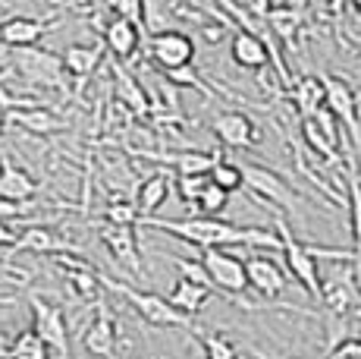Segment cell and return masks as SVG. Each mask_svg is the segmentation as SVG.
<instances>
[{
	"label": "cell",
	"mask_w": 361,
	"mask_h": 359,
	"mask_svg": "<svg viewBox=\"0 0 361 359\" xmlns=\"http://www.w3.org/2000/svg\"><path fill=\"white\" fill-rule=\"evenodd\" d=\"M142 227H151V230L170 233V237L183 240L189 246H198V249H230V246H245V249H270L280 252V233L267 230V227H235L230 220L220 218H138Z\"/></svg>",
	"instance_id": "6da1fadb"
},
{
	"label": "cell",
	"mask_w": 361,
	"mask_h": 359,
	"mask_svg": "<svg viewBox=\"0 0 361 359\" xmlns=\"http://www.w3.org/2000/svg\"><path fill=\"white\" fill-rule=\"evenodd\" d=\"M98 278H101V287H107L110 293L123 296V300H126L129 306L142 315V322L157 324V328H192L189 315L176 312V309H173L164 296L148 293V290H138V287L126 284V281H114V278H107V274H101V271H98Z\"/></svg>",
	"instance_id": "7a4b0ae2"
},
{
	"label": "cell",
	"mask_w": 361,
	"mask_h": 359,
	"mask_svg": "<svg viewBox=\"0 0 361 359\" xmlns=\"http://www.w3.org/2000/svg\"><path fill=\"white\" fill-rule=\"evenodd\" d=\"M324 82V107L336 117L343 126L345 139L355 151H361V110H358V92L343 76H321Z\"/></svg>",
	"instance_id": "3957f363"
},
{
	"label": "cell",
	"mask_w": 361,
	"mask_h": 359,
	"mask_svg": "<svg viewBox=\"0 0 361 359\" xmlns=\"http://www.w3.org/2000/svg\"><path fill=\"white\" fill-rule=\"evenodd\" d=\"M276 233H280V252H283V259H286L289 274L305 287V293L321 300V281L324 278H321V268H317V259H314V252H311V246L298 243L293 237V230H289V224L280 215H276Z\"/></svg>",
	"instance_id": "277c9868"
},
{
	"label": "cell",
	"mask_w": 361,
	"mask_h": 359,
	"mask_svg": "<svg viewBox=\"0 0 361 359\" xmlns=\"http://www.w3.org/2000/svg\"><path fill=\"white\" fill-rule=\"evenodd\" d=\"M13 70L23 76L25 82H32V86L66 92L63 60L51 51H41V47H13Z\"/></svg>",
	"instance_id": "5b68a950"
},
{
	"label": "cell",
	"mask_w": 361,
	"mask_h": 359,
	"mask_svg": "<svg viewBox=\"0 0 361 359\" xmlns=\"http://www.w3.org/2000/svg\"><path fill=\"white\" fill-rule=\"evenodd\" d=\"M242 167V186L248 192L261 199V202L274 205L280 211H289V215H298V196L295 189L286 183L276 170L264 167V164H239Z\"/></svg>",
	"instance_id": "8992f818"
},
{
	"label": "cell",
	"mask_w": 361,
	"mask_h": 359,
	"mask_svg": "<svg viewBox=\"0 0 361 359\" xmlns=\"http://www.w3.org/2000/svg\"><path fill=\"white\" fill-rule=\"evenodd\" d=\"M145 54H148L151 66H157L161 73L166 70H179V66H192L195 64V41L185 35L183 29H164V32H154L148 38V45H142Z\"/></svg>",
	"instance_id": "52a82bcc"
},
{
	"label": "cell",
	"mask_w": 361,
	"mask_h": 359,
	"mask_svg": "<svg viewBox=\"0 0 361 359\" xmlns=\"http://www.w3.org/2000/svg\"><path fill=\"white\" fill-rule=\"evenodd\" d=\"M29 306H32V331L44 341L47 350H54L60 359H69V331L63 309L41 300V296H32Z\"/></svg>",
	"instance_id": "ba28073f"
},
{
	"label": "cell",
	"mask_w": 361,
	"mask_h": 359,
	"mask_svg": "<svg viewBox=\"0 0 361 359\" xmlns=\"http://www.w3.org/2000/svg\"><path fill=\"white\" fill-rule=\"evenodd\" d=\"M201 265H204L214 290H224V293H245V287H248L245 261H242L239 255H233L226 249H201Z\"/></svg>",
	"instance_id": "9c48e42d"
},
{
	"label": "cell",
	"mask_w": 361,
	"mask_h": 359,
	"mask_svg": "<svg viewBox=\"0 0 361 359\" xmlns=\"http://www.w3.org/2000/svg\"><path fill=\"white\" fill-rule=\"evenodd\" d=\"M343 274L321 281V302L333 315H349L355 306H361V287H358V268H339Z\"/></svg>",
	"instance_id": "30bf717a"
},
{
	"label": "cell",
	"mask_w": 361,
	"mask_h": 359,
	"mask_svg": "<svg viewBox=\"0 0 361 359\" xmlns=\"http://www.w3.org/2000/svg\"><path fill=\"white\" fill-rule=\"evenodd\" d=\"M101 45L104 51H110V57L116 60V64H123V60H132L138 54V47L145 45V32L138 23H129V19H110L107 25L101 29Z\"/></svg>",
	"instance_id": "8fae6325"
},
{
	"label": "cell",
	"mask_w": 361,
	"mask_h": 359,
	"mask_svg": "<svg viewBox=\"0 0 361 359\" xmlns=\"http://www.w3.org/2000/svg\"><path fill=\"white\" fill-rule=\"evenodd\" d=\"M211 129L226 148H252V145L261 142V133H258V126H255V120L248 114H242V110L217 114Z\"/></svg>",
	"instance_id": "7c38bea8"
},
{
	"label": "cell",
	"mask_w": 361,
	"mask_h": 359,
	"mask_svg": "<svg viewBox=\"0 0 361 359\" xmlns=\"http://www.w3.org/2000/svg\"><path fill=\"white\" fill-rule=\"evenodd\" d=\"M101 240L116 259V265H123L129 274H142V255H138V240L135 227H120V224H104Z\"/></svg>",
	"instance_id": "4fadbf2b"
},
{
	"label": "cell",
	"mask_w": 361,
	"mask_h": 359,
	"mask_svg": "<svg viewBox=\"0 0 361 359\" xmlns=\"http://www.w3.org/2000/svg\"><path fill=\"white\" fill-rule=\"evenodd\" d=\"M54 19H35V16H10L0 23V45L6 47H35L47 32L54 29Z\"/></svg>",
	"instance_id": "5bb4252c"
},
{
	"label": "cell",
	"mask_w": 361,
	"mask_h": 359,
	"mask_svg": "<svg viewBox=\"0 0 361 359\" xmlns=\"http://www.w3.org/2000/svg\"><path fill=\"white\" fill-rule=\"evenodd\" d=\"M85 350L98 359H114L116 356V324H114V315H110V306L107 300L98 296V315H94L92 328L85 331L82 337Z\"/></svg>",
	"instance_id": "9a60e30c"
},
{
	"label": "cell",
	"mask_w": 361,
	"mask_h": 359,
	"mask_svg": "<svg viewBox=\"0 0 361 359\" xmlns=\"http://www.w3.org/2000/svg\"><path fill=\"white\" fill-rule=\"evenodd\" d=\"M245 281L261 296H280L286 290V271L267 255H252L245 259Z\"/></svg>",
	"instance_id": "2e32d148"
},
{
	"label": "cell",
	"mask_w": 361,
	"mask_h": 359,
	"mask_svg": "<svg viewBox=\"0 0 361 359\" xmlns=\"http://www.w3.org/2000/svg\"><path fill=\"white\" fill-rule=\"evenodd\" d=\"M264 25L270 29L274 41L286 45L289 51L298 47V38H302V25H305V10H293V6H270V13L264 16Z\"/></svg>",
	"instance_id": "e0dca14e"
},
{
	"label": "cell",
	"mask_w": 361,
	"mask_h": 359,
	"mask_svg": "<svg viewBox=\"0 0 361 359\" xmlns=\"http://www.w3.org/2000/svg\"><path fill=\"white\" fill-rule=\"evenodd\" d=\"M110 73H114V92H116V101H120L126 110H132L135 117H148L151 114V101H148V95H145V88H142V82L132 76L123 64H116L114 60V66H110Z\"/></svg>",
	"instance_id": "ac0fdd59"
},
{
	"label": "cell",
	"mask_w": 361,
	"mask_h": 359,
	"mask_svg": "<svg viewBox=\"0 0 361 359\" xmlns=\"http://www.w3.org/2000/svg\"><path fill=\"white\" fill-rule=\"evenodd\" d=\"M6 123H16V126H23L25 133H32V136H51V133H60V129L66 126L54 110L41 107V105L6 110Z\"/></svg>",
	"instance_id": "d6986e66"
},
{
	"label": "cell",
	"mask_w": 361,
	"mask_h": 359,
	"mask_svg": "<svg viewBox=\"0 0 361 359\" xmlns=\"http://www.w3.org/2000/svg\"><path fill=\"white\" fill-rule=\"evenodd\" d=\"M35 192H38V183L29 170L13 164L10 158H0V196L16 199V202H32Z\"/></svg>",
	"instance_id": "ffe728a7"
},
{
	"label": "cell",
	"mask_w": 361,
	"mask_h": 359,
	"mask_svg": "<svg viewBox=\"0 0 361 359\" xmlns=\"http://www.w3.org/2000/svg\"><path fill=\"white\" fill-rule=\"evenodd\" d=\"M170 189H173V180L166 174H151L148 180H142L135 189L138 218H154L166 205V199H170Z\"/></svg>",
	"instance_id": "44dd1931"
},
{
	"label": "cell",
	"mask_w": 361,
	"mask_h": 359,
	"mask_svg": "<svg viewBox=\"0 0 361 359\" xmlns=\"http://www.w3.org/2000/svg\"><path fill=\"white\" fill-rule=\"evenodd\" d=\"M60 60H63V70L66 76H73L75 82H85L88 76L101 66L104 60V45H69L63 54H60Z\"/></svg>",
	"instance_id": "7402d4cb"
},
{
	"label": "cell",
	"mask_w": 361,
	"mask_h": 359,
	"mask_svg": "<svg viewBox=\"0 0 361 359\" xmlns=\"http://www.w3.org/2000/svg\"><path fill=\"white\" fill-rule=\"evenodd\" d=\"M142 158H154V161L170 164V167H176V174H207L220 161V151H166V155L142 151Z\"/></svg>",
	"instance_id": "603a6c76"
},
{
	"label": "cell",
	"mask_w": 361,
	"mask_h": 359,
	"mask_svg": "<svg viewBox=\"0 0 361 359\" xmlns=\"http://www.w3.org/2000/svg\"><path fill=\"white\" fill-rule=\"evenodd\" d=\"M211 293L214 290L211 287H204V284H195V281H185V278H179L176 284H173L170 290V296H166V302H170L176 312H183V315H198L201 309L211 302Z\"/></svg>",
	"instance_id": "cb8c5ba5"
},
{
	"label": "cell",
	"mask_w": 361,
	"mask_h": 359,
	"mask_svg": "<svg viewBox=\"0 0 361 359\" xmlns=\"http://www.w3.org/2000/svg\"><path fill=\"white\" fill-rule=\"evenodd\" d=\"M289 101L295 105L298 117H314L324 107V82L321 76H302L289 86Z\"/></svg>",
	"instance_id": "d4e9b609"
},
{
	"label": "cell",
	"mask_w": 361,
	"mask_h": 359,
	"mask_svg": "<svg viewBox=\"0 0 361 359\" xmlns=\"http://www.w3.org/2000/svg\"><path fill=\"white\" fill-rule=\"evenodd\" d=\"M13 252H69V243L60 240L47 227H25L23 233H16V243L10 246Z\"/></svg>",
	"instance_id": "484cf974"
},
{
	"label": "cell",
	"mask_w": 361,
	"mask_h": 359,
	"mask_svg": "<svg viewBox=\"0 0 361 359\" xmlns=\"http://www.w3.org/2000/svg\"><path fill=\"white\" fill-rule=\"evenodd\" d=\"M345 177H349V215H352V255L355 265H361V180L355 174V161L349 155L345 164Z\"/></svg>",
	"instance_id": "4316f807"
},
{
	"label": "cell",
	"mask_w": 361,
	"mask_h": 359,
	"mask_svg": "<svg viewBox=\"0 0 361 359\" xmlns=\"http://www.w3.org/2000/svg\"><path fill=\"white\" fill-rule=\"evenodd\" d=\"M302 139H305V145H308L317 158H321V161H327V164H339V161H343L339 148L327 139V133H324V129L314 123V117H302Z\"/></svg>",
	"instance_id": "83f0119b"
},
{
	"label": "cell",
	"mask_w": 361,
	"mask_h": 359,
	"mask_svg": "<svg viewBox=\"0 0 361 359\" xmlns=\"http://www.w3.org/2000/svg\"><path fill=\"white\" fill-rule=\"evenodd\" d=\"M4 356L6 359H51V350H47L44 341L29 328V331H23V334H16V341L10 343V350H4Z\"/></svg>",
	"instance_id": "f1b7e54d"
},
{
	"label": "cell",
	"mask_w": 361,
	"mask_h": 359,
	"mask_svg": "<svg viewBox=\"0 0 361 359\" xmlns=\"http://www.w3.org/2000/svg\"><path fill=\"white\" fill-rule=\"evenodd\" d=\"M161 76H164L166 82H170L173 88H195V92H201L207 101L217 95L211 86H204V79H201V76L195 73V66H179V70H166V73H161Z\"/></svg>",
	"instance_id": "f546056e"
},
{
	"label": "cell",
	"mask_w": 361,
	"mask_h": 359,
	"mask_svg": "<svg viewBox=\"0 0 361 359\" xmlns=\"http://www.w3.org/2000/svg\"><path fill=\"white\" fill-rule=\"evenodd\" d=\"M207 180H211L214 186H220L224 192H235V189H242V167L220 158V161L207 170Z\"/></svg>",
	"instance_id": "4dcf8cb0"
},
{
	"label": "cell",
	"mask_w": 361,
	"mask_h": 359,
	"mask_svg": "<svg viewBox=\"0 0 361 359\" xmlns=\"http://www.w3.org/2000/svg\"><path fill=\"white\" fill-rule=\"evenodd\" d=\"M226 202H230V192H224L220 186H214L211 180H207V186L201 189L195 208H198V215H204V218H220V211L226 208Z\"/></svg>",
	"instance_id": "1f68e13d"
},
{
	"label": "cell",
	"mask_w": 361,
	"mask_h": 359,
	"mask_svg": "<svg viewBox=\"0 0 361 359\" xmlns=\"http://www.w3.org/2000/svg\"><path fill=\"white\" fill-rule=\"evenodd\" d=\"M198 350L204 359H239V350L220 334H198Z\"/></svg>",
	"instance_id": "d6a6232c"
},
{
	"label": "cell",
	"mask_w": 361,
	"mask_h": 359,
	"mask_svg": "<svg viewBox=\"0 0 361 359\" xmlns=\"http://www.w3.org/2000/svg\"><path fill=\"white\" fill-rule=\"evenodd\" d=\"M104 220L107 224H120V227H135L138 224V208L129 199H114V202L104 208Z\"/></svg>",
	"instance_id": "836d02e7"
},
{
	"label": "cell",
	"mask_w": 361,
	"mask_h": 359,
	"mask_svg": "<svg viewBox=\"0 0 361 359\" xmlns=\"http://www.w3.org/2000/svg\"><path fill=\"white\" fill-rule=\"evenodd\" d=\"M204 186H207V174H179L176 177V192L185 205H195Z\"/></svg>",
	"instance_id": "e575fe53"
},
{
	"label": "cell",
	"mask_w": 361,
	"mask_h": 359,
	"mask_svg": "<svg viewBox=\"0 0 361 359\" xmlns=\"http://www.w3.org/2000/svg\"><path fill=\"white\" fill-rule=\"evenodd\" d=\"M104 10L116 19H129V23L142 25V0H104Z\"/></svg>",
	"instance_id": "d590c367"
},
{
	"label": "cell",
	"mask_w": 361,
	"mask_h": 359,
	"mask_svg": "<svg viewBox=\"0 0 361 359\" xmlns=\"http://www.w3.org/2000/svg\"><path fill=\"white\" fill-rule=\"evenodd\" d=\"M173 265L183 271V278L185 281H195V284H204V287H211V278H207V271H204V265L195 259H173ZM214 290V287H211Z\"/></svg>",
	"instance_id": "8d00e7d4"
},
{
	"label": "cell",
	"mask_w": 361,
	"mask_h": 359,
	"mask_svg": "<svg viewBox=\"0 0 361 359\" xmlns=\"http://www.w3.org/2000/svg\"><path fill=\"white\" fill-rule=\"evenodd\" d=\"M29 211H35V199L32 202H16V199H4L0 196V220H16V218H25Z\"/></svg>",
	"instance_id": "74e56055"
},
{
	"label": "cell",
	"mask_w": 361,
	"mask_h": 359,
	"mask_svg": "<svg viewBox=\"0 0 361 359\" xmlns=\"http://www.w3.org/2000/svg\"><path fill=\"white\" fill-rule=\"evenodd\" d=\"M235 6H239L245 16H252L255 23H264V16L270 13V6H274V0H233Z\"/></svg>",
	"instance_id": "f35d334b"
},
{
	"label": "cell",
	"mask_w": 361,
	"mask_h": 359,
	"mask_svg": "<svg viewBox=\"0 0 361 359\" xmlns=\"http://www.w3.org/2000/svg\"><path fill=\"white\" fill-rule=\"evenodd\" d=\"M226 32H235V29H230V25H224V23H214V25L204 23V25H201V35H204L207 45H220Z\"/></svg>",
	"instance_id": "ab89813d"
},
{
	"label": "cell",
	"mask_w": 361,
	"mask_h": 359,
	"mask_svg": "<svg viewBox=\"0 0 361 359\" xmlns=\"http://www.w3.org/2000/svg\"><path fill=\"white\" fill-rule=\"evenodd\" d=\"M13 243H16V233H13L10 227L0 220V246H13Z\"/></svg>",
	"instance_id": "60d3db41"
},
{
	"label": "cell",
	"mask_w": 361,
	"mask_h": 359,
	"mask_svg": "<svg viewBox=\"0 0 361 359\" xmlns=\"http://www.w3.org/2000/svg\"><path fill=\"white\" fill-rule=\"evenodd\" d=\"M327 10L333 13V16H339V13L345 10V0H327Z\"/></svg>",
	"instance_id": "b9f144b4"
},
{
	"label": "cell",
	"mask_w": 361,
	"mask_h": 359,
	"mask_svg": "<svg viewBox=\"0 0 361 359\" xmlns=\"http://www.w3.org/2000/svg\"><path fill=\"white\" fill-rule=\"evenodd\" d=\"M286 6H293V10H308V4L311 0H283Z\"/></svg>",
	"instance_id": "7bdbcfd3"
},
{
	"label": "cell",
	"mask_w": 361,
	"mask_h": 359,
	"mask_svg": "<svg viewBox=\"0 0 361 359\" xmlns=\"http://www.w3.org/2000/svg\"><path fill=\"white\" fill-rule=\"evenodd\" d=\"M4 123H6V110H0V133H4Z\"/></svg>",
	"instance_id": "ee69618b"
},
{
	"label": "cell",
	"mask_w": 361,
	"mask_h": 359,
	"mask_svg": "<svg viewBox=\"0 0 361 359\" xmlns=\"http://www.w3.org/2000/svg\"><path fill=\"white\" fill-rule=\"evenodd\" d=\"M352 6H355V10H358V16H361V0H352Z\"/></svg>",
	"instance_id": "f6af8a7d"
},
{
	"label": "cell",
	"mask_w": 361,
	"mask_h": 359,
	"mask_svg": "<svg viewBox=\"0 0 361 359\" xmlns=\"http://www.w3.org/2000/svg\"><path fill=\"white\" fill-rule=\"evenodd\" d=\"M164 4H176V0H164Z\"/></svg>",
	"instance_id": "bcb514c9"
},
{
	"label": "cell",
	"mask_w": 361,
	"mask_h": 359,
	"mask_svg": "<svg viewBox=\"0 0 361 359\" xmlns=\"http://www.w3.org/2000/svg\"><path fill=\"white\" fill-rule=\"evenodd\" d=\"M0 76H4V70H0Z\"/></svg>",
	"instance_id": "7dc6e473"
},
{
	"label": "cell",
	"mask_w": 361,
	"mask_h": 359,
	"mask_svg": "<svg viewBox=\"0 0 361 359\" xmlns=\"http://www.w3.org/2000/svg\"><path fill=\"white\" fill-rule=\"evenodd\" d=\"M201 359H204V356H201Z\"/></svg>",
	"instance_id": "c3c4849f"
}]
</instances>
